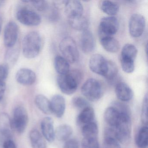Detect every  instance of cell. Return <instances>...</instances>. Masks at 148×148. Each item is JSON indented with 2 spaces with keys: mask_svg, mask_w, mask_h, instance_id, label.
<instances>
[{
  "mask_svg": "<svg viewBox=\"0 0 148 148\" xmlns=\"http://www.w3.org/2000/svg\"><path fill=\"white\" fill-rule=\"evenodd\" d=\"M81 92L86 99L91 102L99 100L103 94L102 84L94 78H90L85 81L81 87Z\"/></svg>",
  "mask_w": 148,
  "mask_h": 148,
  "instance_id": "277c9868",
  "label": "cell"
},
{
  "mask_svg": "<svg viewBox=\"0 0 148 148\" xmlns=\"http://www.w3.org/2000/svg\"><path fill=\"white\" fill-rule=\"evenodd\" d=\"M82 148H100L98 138H83L81 142Z\"/></svg>",
  "mask_w": 148,
  "mask_h": 148,
  "instance_id": "d6a6232c",
  "label": "cell"
},
{
  "mask_svg": "<svg viewBox=\"0 0 148 148\" xmlns=\"http://www.w3.org/2000/svg\"><path fill=\"white\" fill-rule=\"evenodd\" d=\"M12 123L13 130L19 133L24 132L28 123V113L25 108L18 106L14 109Z\"/></svg>",
  "mask_w": 148,
  "mask_h": 148,
  "instance_id": "52a82bcc",
  "label": "cell"
},
{
  "mask_svg": "<svg viewBox=\"0 0 148 148\" xmlns=\"http://www.w3.org/2000/svg\"><path fill=\"white\" fill-rule=\"evenodd\" d=\"M60 50L64 58L71 63H75L79 59V52L77 44L73 38L70 37L64 38L59 45Z\"/></svg>",
  "mask_w": 148,
  "mask_h": 148,
  "instance_id": "5b68a950",
  "label": "cell"
},
{
  "mask_svg": "<svg viewBox=\"0 0 148 148\" xmlns=\"http://www.w3.org/2000/svg\"><path fill=\"white\" fill-rule=\"evenodd\" d=\"M102 148H121L119 143L116 138L104 137Z\"/></svg>",
  "mask_w": 148,
  "mask_h": 148,
  "instance_id": "836d02e7",
  "label": "cell"
},
{
  "mask_svg": "<svg viewBox=\"0 0 148 148\" xmlns=\"http://www.w3.org/2000/svg\"><path fill=\"white\" fill-rule=\"evenodd\" d=\"M145 26L144 17L139 14H134L129 21V32L133 38H139L143 33Z\"/></svg>",
  "mask_w": 148,
  "mask_h": 148,
  "instance_id": "9c48e42d",
  "label": "cell"
},
{
  "mask_svg": "<svg viewBox=\"0 0 148 148\" xmlns=\"http://www.w3.org/2000/svg\"><path fill=\"white\" fill-rule=\"evenodd\" d=\"M35 103L38 109L44 114L49 115L52 113L50 101L44 95H37L35 98Z\"/></svg>",
  "mask_w": 148,
  "mask_h": 148,
  "instance_id": "d4e9b609",
  "label": "cell"
},
{
  "mask_svg": "<svg viewBox=\"0 0 148 148\" xmlns=\"http://www.w3.org/2000/svg\"><path fill=\"white\" fill-rule=\"evenodd\" d=\"M100 43L104 49L112 53L117 52L120 49L119 42L113 37H108L100 39Z\"/></svg>",
  "mask_w": 148,
  "mask_h": 148,
  "instance_id": "7402d4cb",
  "label": "cell"
},
{
  "mask_svg": "<svg viewBox=\"0 0 148 148\" xmlns=\"http://www.w3.org/2000/svg\"><path fill=\"white\" fill-rule=\"evenodd\" d=\"M13 47L9 48L6 55V60L10 64L14 63L18 59V56L19 51L18 49H14Z\"/></svg>",
  "mask_w": 148,
  "mask_h": 148,
  "instance_id": "d590c367",
  "label": "cell"
},
{
  "mask_svg": "<svg viewBox=\"0 0 148 148\" xmlns=\"http://www.w3.org/2000/svg\"><path fill=\"white\" fill-rule=\"evenodd\" d=\"M118 75V69L116 64L112 61L108 60V67L104 77L110 84L115 83Z\"/></svg>",
  "mask_w": 148,
  "mask_h": 148,
  "instance_id": "f546056e",
  "label": "cell"
},
{
  "mask_svg": "<svg viewBox=\"0 0 148 148\" xmlns=\"http://www.w3.org/2000/svg\"><path fill=\"white\" fill-rule=\"evenodd\" d=\"M80 47L82 51L85 53H89L95 48V38L92 33L88 30L82 32L80 37Z\"/></svg>",
  "mask_w": 148,
  "mask_h": 148,
  "instance_id": "5bb4252c",
  "label": "cell"
},
{
  "mask_svg": "<svg viewBox=\"0 0 148 148\" xmlns=\"http://www.w3.org/2000/svg\"><path fill=\"white\" fill-rule=\"evenodd\" d=\"M148 128L147 125L142 126L136 136L135 142L139 148H146L148 146Z\"/></svg>",
  "mask_w": 148,
  "mask_h": 148,
  "instance_id": "f1b7e54d",
  "label": "cell"
},
{
  "mask_svg": "<svg viewBox=\"0 0 148 148\" xmlns=\"http://www.w3.org/2000/svg\"><path fill=\"white\" fill-rule=\"evenodd\" d=\"M9 67L6 64H0V81H5L8 76Z\"/></svg>",
  "mask_w": 148,
  "mask_h": 148,
  "instance_id": "74e56055",
  "label": "cell"
},
{
  "mask_svg": "<svg viewBox=\"0 0 148 148\" xmlns=\"http://www.w3.org/2000/svg\"><path fill=\"white\" fill-rule=\"evenodd\" d=\"M51 110L57 117L61 118L64 114L66 101L64 98L60 95H54L50 101Z\"/></svg>",
  "mask_w": 148,
  "mask_h": 148,
  "instance_id": "4fadbf2b",
  "label": "cell"
},
{
  "mask_svg": "<svg viewBox=\"0 0 148 148\" xmlns=\"http://www.w3.org/2000/svg\"><path fill=\"white\" fill-rule=\"evenodd\" d=\"M30 139L32 148H47L45 138L37 130H33L30 133Z\"/></svg>",
  "mask_w": 148,
  "mask_h": 148,
  "instance_id": "cb8c5ba5",
  "label": "cell"
},
{
  "mask_svg": "<svg viewBox=\"0 0 148 148\" xmlns=\"http://www.w3.org/2000/svg\"><path fill=\"white\" fill-rule=\"evenodd\" d=\"M2 148H18V147L13 140L8 138L3 143Z\"/></svg>",
  "mask_w": 148,
  "mask_h": 148,
  "instance_id": "ab89813d",
  "label": "cell"
},
{
  "mask_svg": "<svg viewBox=\"0 0 148 148\" xmlns=\"http://www.w3.org/2000/svg\"><path fill=\"white\" fill-rule=\"evenodd\" d=\"M138 51L134 45L127 44L122 48L120 55L121 64H135Z\"/></svg>",
  "mask_w": 148,
  "mask_h": 148,
  "instance_id": "2e32d148",
  "label": "cell"
},
{
  "mask_svg": "<svg viewBox=\"0 0 148 148\" xmlns=\"http://www.w3.org/2000/svg\"><path fill=\"white\" fill-rule=\"evenodd\" d=\"M12 119L5 112L0 113V133L7 137L11 136L12 130Z\"/></svg>",
  "mask_w": 148,
  "mask_h": 148,
  "instance_id": "ffe728a7",
  "label": "cell"
},
{
  "mask_svg": "<svg viewBox=\"0 0 148 148\" xmlns=\"http://www.w3.org/2000/svg\"><path fill=\"white\" fill-rule=\"evenodd\" d=\"M95 117L94 109L89 106L82 110L77 118L78 124L80 126L90 123L94 121Z\"/></svg>",
  "mask_w": 148,
  "mask_h": 148,
  "instance_id": "d6986e66",
  "label": "cell"
},
{
  "mask_svg": "<svg viewBox=\"0 0 148 148\" xmlns=\"http://www.w3.org/2000/svg\"><path fill=\"white\" fill-rule=\"evenodd\" d=\"M148 94L146 93L143 99L142 111H141V119H142V123L145 125H147L148 122Z\"/></svg>",
  "mask_w": 148,
  "mask_h": 148,
  "instance_id": "1f68e13d",
  "label": "cell"
},
{
  "mask_svg": "<svg viewBox=\"0 0 148 148\" xmlns=\"http://www.w3.org/2000/svg\"><path fill=\"white\" fill-rule=\"evenodd\" d=\"M82 78V72L79 70L74 69L65 75H58L57 78V84L63 93L71 95L76 91Z\"/></svg>",
  "mask_w": 148,
  "mask_h": 148,
  "instance_id": "6da1fadb",
  "label": "cell"
},
{
  "mask_svg": "<svg viewBox=\"0 0 148 148\" xmlns=\"http://www.w3.org/2000/svg\"><path fill=\"white\" fill-rule=\"evenodd\" d=\"M42 44V38L38 33L36 32H29L23 39V55L27 59L36 58L41 51Z\"/></svg>",
  "mask_w": 148,
  "mask_h": 148,
  "instance_id": "7a4b0ae2",
  "label": "cell"
},
{
  "mask_svg": "<svg viewBox=\"0 0 148 148\" xmlns=\"http://www.w3.org/2000/svg\"><path fill=\"white\" fill-rule=\"evenodd\" d=\"M18 27L14 21H10L6 26L4 33V41L6 47H14L18 40Z\"/></svg>",
  "mask_w": 148,
  "mask_h": 148,
  "instance_id": "8fae6325",
  "label": "cell"
},
{
  "mask_svg": "<svg viewBox=\"0 0 148 148\" xmlns=\"http://www.w3.org/2000/svg\"><path fill=\"white\" fill-rule=\"evenodd\" d=\"M73 106L76 109L83 110L90 106L89 102L86 99L81 97H75L72 99Z\"/></svg>",
  "mask_w": 148,
  "mask_h": 148,
  "instance_id": "4dcf8cb0",
  "label": "cell"
},
{
  "mask_svg": "<svg viewBox=\"0 0 148 148\" xmlns=\"http://www.w3.org/2000/svg\"><path fill=\"white\" fill-rule=\"evenodd\" d=\"M49 19L51 21H56L60 17V13L58 9L56 6L49 7Z\"/></svg>",
  "mask_w": 148,
  "mask_h": 148,
  "instance_id": "8d00e7d4",
  "label": "cell"
},
{
  "mask_svg": "<svg viewBox=\"0 0 148 148\" xmlns=\"http://www.w3.org/2000/svg\"><path fill=\"white\" fill-rule=\"evenodd\" d=\"M89 67L94 73L104 77L108 70V60L101 54H93L90 58Z\"/></svg>",
  "mask_w": 148,
  "mask_h": 148,
  "instance_id": "30bf717a",
  "label": "cell"
},
{
  "mask_svg": "<svg viewBox=\"0 0 148 148\" xmlns=\"http://www.w3.org/2000/svg\"><path fill=\"white\" fill-rule=\"evenodd\" d=\"M64 148H79V144L76 139H69L65 142Z\"/></svg>",
  "mask_w": 148,
  "mask_h": 148,
  "instance_id": "f35d334b",
  "label": "cell"
},
{
  "mask_svg": "<svg viewBox=\"0 0 148 148\" xmlns=\"http://www.w3.org/2000/svg\"><path fill=\"white\" fill-rule=\"evenodd\" d=\"M73 132L71 126L66 124L59 125L55 131V137L60 142H66L69 140Z\"/></svg>",
  "mask_w": 148,
  "mask_h": 148,
  "instance_id": "44dd1931",
  "label": "cell"
},
{
  "mask_svg": "<svg viewBox=\"0 0 148 148\" xmlns=\"http://www.w3.org/2000/svg\"><path fill=\"white\" fill-rule=\"evenodd\" d=\"M98 126L95 121L82 127V133L85 138H98Z\"/></svg>",
  "mask_w": 148,
  "mask_h": 148,
  "instance_id": "4316f807",
  "label": "cell"
},
{
  "mask_svg": "<svg viewBox=\"0 0 148 148\" xmlns=\"http://www.w3.org/2000/svg\"><path fill=\"white\" fill-rule=\"evenodd\" d=\"M32 5L38 11L40 12L47 11L49 5L47 1H30Z\"/></svg>",
  "mask_w": 148,
  "mask_h": 148,
  "instance_id": "e575fe53",
  "label": "cell"
},
{
  "mask_svg": "<svg viewBox=\"0 0 148 148\" xmlns=\"http://www.w3.org/2000/svg\"><path fill=\"white\" fill-rule=\"evenodd\" d=\"M115 92L118 99L123 102L130 101L133 98V91L124 82H119L116 84Z\"/></svg>",
  "mask_w": 148,
  "mask_h": 148,
  "instance_id": "ac0fdd59",
  "label": "cell"
},
{
  "mask_svg": "<svg viewBox=\"0 0 148 148\" xmlns=\"http://www.w3.org/2000/svg\"><path fill=\"white\" fill-rule=\"evenodd\" d=\"M54 65L55 70L59 75H65L70 71V64L64 57L57 56L54 59Z\"/></svg>",
  "mask_w": 148,
  "mask_h": 148,
  "instance_id": "484cf974",
  "label": "cell"
},
{
  "mask_svg": "<svg viewBox=\"0 0 148 148\" xmlns=\"http://www.w3.org/2000/svg\"><path fill=\"white\" fill-rule=\"evenodd\" d=\"M99 7L103 12L110 16L116 15L119 12V6L113 1H103L100 2Z\"/></svg>",
  "mask_w": 148,
  "mask_h": 148,
  "instance_id": "83f0119b",
  "label": "cell"
},
{
  "mask_svg": "<svg viewBox=\"0 0 148 148\" xmlns=\"http://www.w3.org/2000/svg\"><path fill=\"white\" fill-rule=\"evenodd\" d=\"M5 1H0V8H1V7L3 6V5L5 4Z\"/></svg>",
  "mask_w": 148,
  "mask_h": 148,
  "instance_id": "7bdbcfd3",
  "label": "cell"
},
{
  "mask_svg": "<svg viewBox=\"0 0 148 148\" xmlns=\"http://www.w3.org/2000/svg\"><path fill=\"white\" fill-rule=\"evenodd\" d=\"M130 112H122L118 123L114 128H112L115 132V138L119 143H126L130 139L132 126Z\"/></svg>",
  "mask_w": 148,
  "mask_h": 148,
  "instance_id": "3957f363",
  "label": "cell"
},
{
  "mask_svg": "<svg viewBox=\"0 0 148 148\" xmlns=\"http://www.w3.org/2000/svg\"><path fill=\"white\" fill-rule=\"evenodd\" d=\"M65 12L68 19L83 15L84 8L80 1H69L65 4Z\"/></svg>",
  "mask_w": 148,
  "mask_h": 148,
  "instance_id": "e0dca14e",
  "label": "cell"
},
{
  "mask_svg": "<svg viewBox=\"0 0 148 148\" xmlns=\"http://www.w3.org/2000/svg\"><path fill=\"white\" fill-rule=\"evenodd\" d=\"M15 78L17 82L21 84L24 86H31L35 83L36 75L31 69L21 68L17 72Z\"/></svg>",
  "mask_w": 148,
  "mask_h": 148,
  "instance_id": "7c38bea8",
  "label": "cell"
},
{
  "mask_svg": "<svg viewBox=\"0 0 148 148\" xmlns=\"http://www.w3.org/2000/svg\"><path fill=\"white\" fill-rule=\"evenodd\" d=\"M118 20L114 16L104 17L100 20L98 27L99 39L108 37H113L119 29Z\"/></svg>",
  "mask_w": 148,
  "mask_h": 148,
  "instance_id": "8992f818",
  "label": "cell"
},
{
  "mask_svg": "<svg viewBox=\"0 0 148 148\" xmlns=\"http://www.w3.org/2000/svg\"><path fill=\"white\" fill-rule=\"evenodd\" d=\"M6 86L5 81H0V102L4 97L5 92Z\"/></svg>",
  "mask_w": 148,
  "mask_h": 148,
  "instance_id": "60d3db41",
  "label": "cell"
},
{
  "mask_svg": "<svg viewBox=\"0 0 148 148\" xmlns=\"http://www.w3.org/2000/svg\"><path fill=\"white\" fill-rule=\"evenodd\" d=\"M2 18L0 16V33L1 31V27H2Z\"/></svg>",
  "mask_w": 148,
  "mask_h": 148,
  "instance_id": "b9f144b4",
  "label": "cell"
},
{
  "mask_svg": "<svg viewBox=\"0 0 148 148\" xmlns=\"http://www.w3.org/2000/svg\"><path fill=\"white\" fill-rule=\"evenodd\" d=\"M16 17L21 23L27 26H36L41 22V17L37 13L26 8L19 10Z\"/></svg>",
  "mask_w": 148,
  "mask_h": 148,
  "instance_id": "ba28073f",
  "label": "cell"
},
{
  "mask_svg": "<svg viewBox=\"0 0 148 148\" xmlns=\"http://www.w3.org/2000/svg\"><path fill=\"white\" fill-rule=\"evenodd\" d=\"M70 25L77 31H84L88 30L89 22L88 20L84 15L68 19Z\"/></svg>",
  "mask_w": 148,
  "mask_h": 148,
  "instance_id": "603a6c76",
  "label": "cell"
},
{
  "mask_svg": "<svg viewBox=\"0 0 148 148\" xmlns=\"http://www.w3.org/2000/svg\"><path fill=\"white\" fill-rule=\"evenodd\" d=\"M42 135L48 142L52 143L55 140V130L53 121L51 118L46 117L42 119L40 124Z\"/></svg>",
  "mask_w": 148,
  "mask_h": 148,
  "instance_id": "9a60e30c",
  "label": "cell"
}]
</instances>
